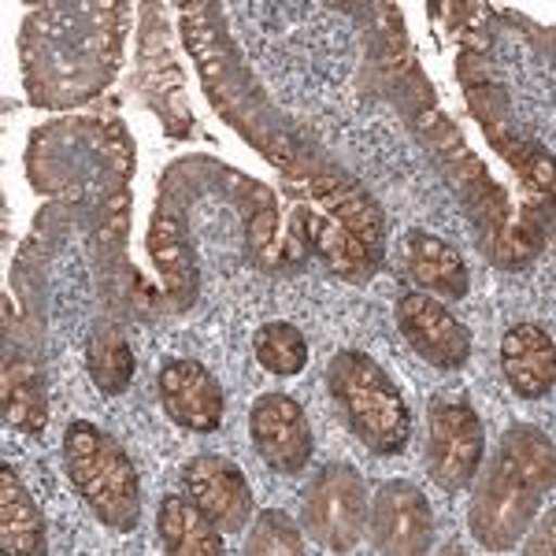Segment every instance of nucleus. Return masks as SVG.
<instances>
[{"mask_svg":"<svg viewBox=\"0 0 556 556\" xmlns=\"http://www.w3.org/2000/svg\"><path fill=\"white\" fill-rule=\"evenodd\" d=\"M397 327L419 361L438 371H460L471 361V330L430 293H401Z\"/></svg>","mask_w":556,"mask_h":556,"instance_id":"0eeeda50","label":"nucleus"},{"mask_svg":"<svg viewBox=\"0 0 556 556\" xmlns=\"http://www.w3.org/2000/svg\"><path fill=\"white\" fill-rule=\"evenodd\" d=\"M160 405L172 416L175 427L190 434H212L223 424V386L197 361H167L156 375Z\"/></svg>","mask_w":556,"mask_h":556,"instance_id":"9d476101","label":"nucleus"},{"mask_svg":"<svg viewBox=\"0 0 556 556\" xmlns=\"http://www.w3.org/2000/svg\"><path fill=\"white\" fill-rule=\"evenodd\" d=\"M405 256V271L416 286H424V293L430 298H445V301H460L468 298V264L456 253L450 241L427 235V230H412L401 245Z\"/></svg>","mask_w":556,"mask_h":556,"instance_id":"f8f14e48","label":"nucleus"},{"mask_svg":"<svg viewBox=\"0 0 556 556\" xmlns=\"http://www.w3.org/2000/svg\"><path fill=\"white\" fill-rule=\"evenodd\" d=\"M493 464H501L505 471L519 475L527 479L531 486H538L542 493L553 490V479H556V453H553V442L542 434L538 427H527V424H516L501 434V445H497V456Z\"/></svg>","mask_w":556,"mask_h":556,"instance_id":"f3484780","label":"nucleus"},{"mask_svg":"<svg viewBox=\"0 0 556 556\" xmlns=\"http://www.w3.org/2000/svg\"><path fill=\"white\" fill-rule=\"evenodd\" d=\"M64 464L71 475V486L78 490V497L93 508V516L104 527L127 534L138 527L141 519V482L138 468L127 456L119 442L97 424H78L67 427L64 434Z\"/></svg>","mask_w":556,"mask_h":556,"instance_id":"f03ea898","label":"nucleus"},{"mask_svg":"<svg viewBox=\"0 0 556 556\" xmlns=\"http://www.w3.org/2000/svg\"><path fill=\"white\" fill-rule=\"evenodd\" d=\"M249 438L260 460L278 475H298L312 460V427L304 408L286 393H264L249 412Z\"/></svg>","mask_w":556,"mask_h":556,"instance_id":"1a4fd4ad","label":"nucleus"},{"mask_svg":"<svg viewBox=\"0 0 556 556\" xmlns=\"http://www.w3.org/2000/svg\"><path fill=\"white\" fill-rule=\"evenodd\" d=\"M304 531L327 553H353L367 531V486L349 464H327L316 471L301 501Z\"/></svg>","mask_w":556,"mask_h":556,"instance_id":"20e7f679","label":"nucleus"},{"mask_svg":"<svg viewBox=\"0 0 556 556\" xmlns=\"http://www.w3.org/2000/svg\"><path fill=\"white\" fill-rule=\"evenodd\" d=\"M367 531H371L375 549L386 556H419L430 549L434 538V516L430 501L408 479H390L375 490L371 508H367Z\"/></svg>","mask_w":556,"mask_h":556,"instance_id":"423d86ee","label":"nucleus"},{"mask_svg":"<svg viewBox=\"0 0 556 556\" xmlns=\"http://www.w3.org/2000/svg\"><path fill=\"white\" fill-rule=\"evenodd\" d=\"M501 371L516 397L542 401L556 386V345L538 323H516L501 338Z\"/></svg>","mask_w":556,"mask_h":556,"instance_id":"9b49d317","label":"nucleus"},{"mask_svg":"<svg viewBox=\"0 0 556 556\" xmlns=\"http://www.w3.org/2000/svg\"><path fill=\"white\" fill-rule=\"evenodd\" d=\"M156 538L167 556H223V531L190 497L178 493L160 501Z\"/></svg>","mask_w":556,"mask_h":556,"instance_id":"ddd939ff","label":"nucleus"},{"mask_svg":"<svg viewBox=\"0 0 556 556\" xmlns=\"http://www.w3.org/2000/svg\"><path fill=\"white\" fill-rule=\"evenodd\" d=\"M86 367L97 390L108 393V397H119L134 379V353L127 334L119 327H112V323L97 327L86 345Z\"/></svg>","mask_w":556,"mask_h":556,"instance_id":"6ab92c4d","label":"nucleus"},{"mask_svg":"<svg viewBox=\"0 0 556 556\" xmlns=\"http://www.w3.org/2000/svg\"><path fill=\"white\" fill-rule=\"evenodd\" d=\"M301 553L304 542L290 516L278 513V508H267V513L253 516V527H249L245 538V556H301Z\"/></svg>","mask_w":556,"mask_h":556,"instance_id":"412c9836","label":"nucleus"},{"mask_svg":"<svg viewBox=\"0 0 556 556\" xmlns=\"http://www.w3.org/2000/svg\"><path fill=\"white\" fill-rule=\"evenodd\" d=\"M186 497L219 527L223 534H241L253 523V490L245 471L219 453H197L182 471Z\"/></svg>","mask_w":556,"mask_h":556,"instance_id":"6e6552de","label":"nucleus"},{"mask_svg":"<svg viewBox=\"0 0 556 556\" xmlns=\"http://www.w3.org/2000/svg\"><path fill=\"white\" fill-rule=\"evenodd\" d=\"M304 245L316 249L323 264L338 278H345V282H364L379 267V256L367 253L356 238H349L330 215H308L304 219Z\"/></svg>","mask_w":556,"mask_h":556,"instance_id":"dca6fc26","label":"nucleus"},{"mask_svg":"<svg viewBox=\"0 0 556 556\" xmlns=\"http://www.w3.org/2000/svg\"><path fill=\"white\" fill-rule=\"evenodd\" d=\"M542 497L545 493L538 486L490 460L486 475H482L479 486L471 493V508H468V527L475 542L486 545L493 553L516 549V542L534 523Z\"/></svg>","mask_w":556,"mask_h":556,"instance_id":"39448f33","label":"nucleus"},{"mask_svg":"<svg viewBox=\"0 0 556 556\" xmlns=\"http://www.w3.org/2000/svg\"><path fill=\"white\" fill-rule=\"evenodd\" d=\"M312 193H316V201L330 212V219H334L349 238L361 241L367 253L382 256V215L375 208L371 197L349 182H338V178H316Z\"/></svg>","mask_w":556,"mask_h":556,"instance_id":"2eb2a0df","label":"nucleus"},{"mask_svg":"<svg viewBox=\"0 0 556 556\" xmlns=\"http://www.w3.org/2000/svg\"><path fill=\"white\" fill-rule=\"evenodd\" d=\"M486 456L479 412L456 390H442L427 408V475L445 493L468 490Z\"/></svg>","mask_w":556,"mask_h":556,"instance_id":"7ed1b4c3","label":"nucleus"},{"mask_svg":"<svg viewBox=\"0 0 556 556\" xmlns=\"http://www.w3.org/2000/svg\"><path fill=\"white\" fill-rule=\"evenodd\" d=\"M4 424L20 434H41L49 424V401H45V386L26 361L4 364Z\"/></svg>","mask_w":556,"mask_h":556,"instance_id":"a211bd4d","label":"nucleus"},{"mask_svg":"<svg viewBox=\"0 0 556 556\" xmlns=\"http://www.w3.org/2000/svg\"><path fill=\"white\" fill-rule=\"evenodd\" d=\"M253 353L264 371L290 379V375H301L304 367H308V338H304L293 323L275 319V323H264L253 334Z\"/></svg>","mask_w":556,"mask_h":556,"instance_id":"aec40b11","label":"nucleus"},{"mask_svg":"<svg viewBox=\"0 0 556 556\" xmlns=\"http://www.w3.org/2000/svg\"><path fill=\"white\" fill-rule=\"evenodd\" d=\"M327 386L356 442L379 456H401L412 438V412L397 382L367 353L345 349L327 367Z\"/></svg>","mask_w":556,"mask_h":556,"instance_id":"f257e3e1","label":"nucleus"},{"mask_svg":"<svg viewBox=\"0 0 556 556\" xmlns=\"http://www.w3.org/2000/svg\"><path fill=\"white\" fill-rule=\"evenodd\" d=\"M0 545L12 556H45L41 508L8 464H0Z\"/></svg>","mask_w":556,"mask_h":556,"instance_id":"4468645a","label":"nucleus"}]
</instances>
